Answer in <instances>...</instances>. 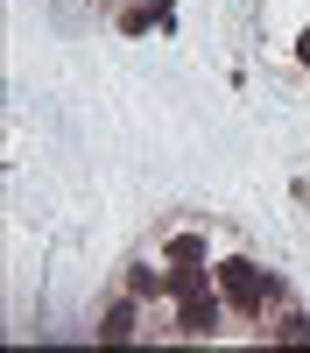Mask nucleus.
<instances>
[{
    "instance_id": "nucleus-4",
    "label": "nucleus",
    "mask_w": 310,
    "mask_h": 353,
    "mask_svg": "<svg viewBox=\"0 0 310 353\" xmlns=\"http://www.w3.org/2000/svg\"><path fill=\"white\" fill-rule=\"evenodd\" d=\"M275 339H289V346H310V318H296V311H289V318L275 325Z\"/></svg>"
},
{
    "instance_id": "nucleus-2",
    "label": "nucleus",
    "mask_w": 310,
    "mask_h": 353,
    "mask_svg": "<svg viewBox=\"0 0 310 353\" xmlns=\"http://www.w3.org/2000/svg\"><path fill=\"white\" fill-rule=\"evenodd\" d=\"M162 269H205V233H169Z\"/></svg>"
},
{
    "instance_id": "nucleus-5",
    "label": "nucleus",
    "mask_w": 310,
    "mask_h": 353,
    "mask_svg": "<svg viewBox=\"0 0 310 353\" xmlns=\"http://www.w3.org/2000/svg\"><path fill=\"white\" fill-rule=\"evenodd\" d=\"M303 64H310V36H303Z\"/></svg>"
},
{
    "instance_id": "nucleus-1",
    "label": "nucleus",
    "mask_w": 310,
    "mask_h": 353,
    "mask_svg": "<svg viewBox=\"0 0 310 353\" xmlns=\"http://www.w3.org/2000/svg\"><path fill=\"white\" fill-rule=\"evenodd\" d=\"M219 297L233 304V311H247V318H261V304H275L282 290H275V276L268 269H254V261H219Z\"/></svg>"
},
{
    "instance_id": "nucleus-3",
    "label": "nucleus",
    "mask_w": 310,
    "mask_h": 353,
    "mask_svg": "<svg viewBox=\"0 0 310 353\" xmlns=\"http://www.w3.org/2000/svg\"><path fill=\"white\" fill-rule=\"evenodd\" d=\"M134 332H141V311H134V297L106 304V318H99V339H134Z\"/></svg>"
}]
</instances>
